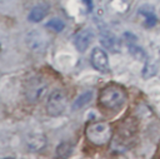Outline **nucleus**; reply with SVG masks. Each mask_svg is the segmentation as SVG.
<instances>
[{"instance_id":"1","label":"nucleus","mask_w":160,"mask_h":159,"mask_svg":"<svg viewBox=\"0 0 160 159\" xmlns=\"http://www.w3.org/2000/svg\"><path fill=\"white\" fill-rule=\"evenodd\" d=\"M126 101V91L119 84H108L100 90L99 104L108 110H119Z\"/></svg>"},{"instance_id":"2","label":"nucleus","mask_w":160,"mask_h":159,"mask_svg":"<svg viewBox=\"0 0 160 159\" xmlns=\"http://www.w3.org/2000/svg\"><path fill=\"white\" fill-rule=\"evenodd\" d=\"M85 135H86V139L91 144L100 146L110 141L112 130H111L110 124H108L106 121H92L86 125Z\"/></svg>"},{"instance_id":"3","label":"nucleus","mask_w":160,"mask_h":159,"mask_svg":"<svg viewBox=\"0 0 160 159\" xmlns=\"http://www.w3.org/2000/svg\"><path fill=\"white\" fill-rule=\"evenodd\" d=\"M48 83L40 78V76H32L30 78L26 83H25V88H24V93H25V98L29 103H38L40 101L46 91H48Z\"/></svg>"},{"instance_id":"4","label":"nucleus","mask_w":160,"mask_h":159,"mask_svg":"<svg viewBox=\"0 0 160 159\" xmlns=\"http://www.w3.org/2000/svg\"><path fill=\"white\" fill-rule=\"evenodd\" d=\"M68 106V95L62 89H55L50 93L46 101V111L50 116H60Z\"/></svg>"},{"instance_id":"5","label":"nucleus","mask_w":160,"mask_h":159,"mask_svg":"<svg viewBox=\"0 0 160 159\" xmlns=\"http://www.w3.org/2000/svg\"><path fill=\"white\" fill-rule=\"evenodd\" d=\"M25 44L35 54H42L48 48V38L39 30H30L25 35Z\"/></svg>"},{"instance_id":"6","label":"nucleus","mask_w":160,"mask_h":159,"mask_svg":"<svg viewBox=\"0 0 160 159\" xmlns=\"http://www.w3.org/2000/svg\"><path fill=\"white\" fill-rule=\"evenodd\" d=\"M90 61L91 65L100 73H109L110 71V65H109V58L108 54L100 49V48H94L90 55Z\"/></svg>"},{"instance_id":"7","label":"nucleus","mask_w":160,"mask_h":159,"mask_svg":"<svg viewBox=\"0 0 160 159\" xmlns=\"http://www.w3.org/2000/svg\"><path fill=\"white\" fill-rule=\"evenodd\" d=\"M25 143H26V146L30 151L40 153L41 150H44L46 148L48 139H46L45 134H42L40 131H32V133H29L26 135Z\"/></svg>"},{"instance_id":"8","label":"nucleus","mask_w":160,"mask_h":159,"mask_svg":"<svg viewBox=\"0 0 160 159\" xmlns=\"http://www.w3.org/2000/svg\"><path fill=\"white\" fill-rule=\"evenodd\" d=\"M92 39H94L92 31L90 29H88V28H84V29L79 30L75 34V36H74V45H75V48L80 53H84L90 46V44L92 43Z\"/></svg>"},{"instance_id":"9","label":"nucleus","mask_w":160,"mask_h":159,"mask_svg":"<svg viewBox=\"0 0 160 159\" xmlns=\"http://www.w3.org/2000/svg\"><path fill=\"white\" fill-rule=\"evenodd\" d=\"M100 40H101V44H102L106 49L111 50L112 53H118V51H119V49H120V43H119L118 38H116L112 33H110V31H108V30H102V31H101V35H100Z\"/></svg>"},{"instance_id":"10","label":"nucleus","mask_w":160,"mask_h":159,"mask_svg":"<svg viewBox=\"0 0 160 159\" xmlns=\"http://www.w3.org/2000/svg\"><path fill=\"white\" fill-rule=\"evenodd\" d=\"M46 14H48V6L40 4V5L34 6V8L30 10L28 19H29L30 21H32V23H39V21H41V20L46 16Z\"/></svg>"},{"instance_id":"11","label":"nucleus","mask_w":160,"mask_h":159,"mask_svg":"<svg viewBox=\"0 0 160 159\" xmlns=\"http://www.w3.org/2000/svg\"><path fill=\"white\" fill-rule=\"evenodd\" d=\"M139 14L144 16V21H145L146 26H149V28L154 26L156 24V21H158V18H156L152 8H149V6L144 5V6H141L139 9Z\"/></svg>"},{"instance_id":"12","label":"nucleus","mask_w":160,"mask_h":159,"mask_svg":"<svg viewBox=\"0 0 160 159\" xmlns=\"http://www.w3.org/2000/svg\"><path fill=\"white\" fill-rule=\"evenodd\" d=\"M92 95H94V93L91 90H88V91H84L82 94H80L72 103V110H79V109H82L84 106H86L91 101Z\"/></svg>"},{"instance_id":"13","label":"nucleus","mask_w":160,"mask_h":159,"mask_svg":"<svg viewBox=\"0 0 160 159\" xmlns=\"http://www.w3.org/2000/svg\"><path fill=\"white\" fill-rule=\"evenodd\" d=\"M46 28L50 29V30H52V31H55V33H60V31L64 30L65 24H64V21H62L61 19H59V18H52V19H50V20L46 23Z\"/></svg>"},{"instance_id":"14","label":"nucleus","mask_w":160,"mask_h":159,"mask_svg":"<svg viewBox=\"0 0 160 159\" xmlns=\"http://www.w3.org/2000/svg\"><path fill=\"white\" fill-rule=\"evenodd\" d=\"M71 154V145L68 141H62L61 144H59V146L56 148V155L60 158H65L69 156Z\"/></svg>"},{"instance_id":"15","label":"nucleus","mask_w":160,"mask_h":159,"mask_svg":"<svg viewBox=\"0 0 160 159\" xmlns=\"http://www.w3.org/2000/svg\"><path fill=\"white\" fill-rule=\"evenodd\" d=\"M128 48H129V53L135 58V59H138V60H142V59H145V53H144V50L141 49V48H139L136 44H128Z\"/></svg>"},{"instance_id":"16","label":"nucleus","mask_w":160,"mask_h":159,"mask_svg":"<svg viewBox=\"0 0 160 159\" xmlns=\"http://www.w3.org/2000/svg\"><path fill=\"white\" fill-rule=\"evenodd\" d=\"M82 1H84V4H85L86 9H88L89 11H91V10H92V0H82Z\"/></svg>"},{"instance_id":"17","label":"nucleus","mask_w":160,"mask_h":159,"mask_svg":"<svg viewBox=\"0 0 160 159\" xmlns=\"http://www.w3.org/2000/svg\"><path fill=\"white\" fill-rule=\"evenodd\" d=\"M0 1H5V0H0Z\"/></svg>"}]
</instances>
